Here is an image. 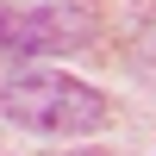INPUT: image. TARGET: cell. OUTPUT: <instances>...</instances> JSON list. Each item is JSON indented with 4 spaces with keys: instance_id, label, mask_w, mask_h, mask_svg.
<instances>
[{
    "instance_id": "7a4b0ae2",
    "label": "cell",
    "mask_w": 156,
    "mask_h": 156,
    "mask_svg": "<svg viewBox=\"0 0 156 156\" xmlns=\"http://www.w3.org/2000/svg\"><path fill=\"white\" fill-rule=\"evenodd\" d=\"M87 37L81 6H0V62L12 56H50Z\"/></svg>"
},
{
    "instance_id": "6da1fadb",
    "label": "cell",
    "mask_w": 156,
    "mask_h": 156,
    "mask_svg": "<svg viewBox=\"0 0 156 156\" xmlns=\"http://www.w3.org/2000/svg\"><path fill=\"white\" fill-rule=\"evenodd\" d=\"M0 112L12 125H25V131H44V137H87V131H106V119H112L106 94L62 75V69L12 75L0 87Z\"/></svg>"
},
{
    "instance_id": "3957f363",
    "label": "cell",
    "mask_w": 156,
    "mask_h": 156,
    "mask_svg": "<svg viewBox=\"0 0 156 156\" xmlns=\"http://www.w3.org/2000/svg\"><path fill=\"white\" fill-rule=\"evenodd\" d=\"M75 156H100V150H75Z\"/></svg>"
}]
</instances>
